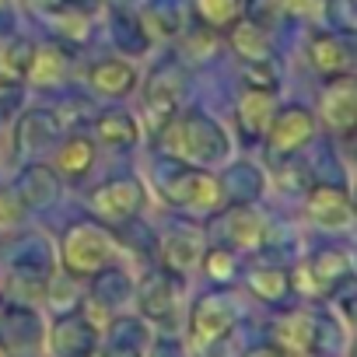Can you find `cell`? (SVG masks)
Here are the masks:
<instances>
[{"instance_id": "e0dca14e", "label": "cell", "mask_w": 357, "mask_h": 357, "mask_svg": "<svg viewBox=\"0 0 357 357\" xmlns=\"http://www.w3.org/2000/svg\"><path fill=\"white\" fill-rule=\"evenodd\" d=\"M319 119H322L336 137H354L357 91H354V77H350V74L329 81V88L322 91V102H319Z\"/></svg>"}, {"instance_id": "8fae6325", "label": "cell", "mask_w": 357, "mask_h": 357, "mask_svg": "<svg viewBox=\"0 0 357 357\" xmlns=\"http://www.w3.org/2000/svg\"><path fill=\"white\" fill-rule=\"evenodd\" d=\"M63 137V116L56 109H29L15 123V147L22 158H36L50 151Z\"/></svg>"}, {"instance_id": "74e56055", "label": "cell", "mask_w": 357, "mask_h": 357, "mask_svg": "<svg viewBox=\"0 0 357 357\" xmlns=\"http://www.w3.org/2000/svg\"><path fill=\"white\" fill-rule=\"evenodd\" d=\"M280 15L284 11H280L277 0H242V18H249L259 29H273Z\"/></svg>"}, {"instance_id": "d6a6232c", "label": "cell", "mask_w": 357, "mask_h": 357, "mask_svg": "<svg viewBox=\"0 0 357 357\" xmlns=\"http://www.w3.org/2000/svg\"><path fill=\"white\" fill-rule=\"evenodd\" d=\"M193 15L214 32H228L242 18V0H193Z\"/></svg>"}, {"instance_id": "d590c367", "label": "cell", "mask_w": 357, "mask_h": 357, "mask_svg": "<svg viewBox=\"0 0 357 357\" xmlns=\"http://www.w3.org/2000/svg\"><path fill=\"white\" fill-rule=\"evenodd\" d=\"M204 270L214 284H231L238 277V252L228 249V245H214V249H204Z\"/></svg>"}, {"instance_id": "4316f807", "label": "cell", "mask_w": 357, "mask_h": 357, "mask_svg": "<svg viewBox=\"0 0 357 357\" xmlns=\"http://www.w3.org/2000/svg\"><path fill=\"white\" fill-rule=\"evenodd\" d=\"M95 137H98L105 147L126 151V147H137V140H140V123H137L126 109H105V112L95 119Z\"/></svg>"}, {"instance_id": "83f0119b", "label": "cell", "mask_w": 357, "mask_h": 357, "mask_svg": "<svg viewBox=\"0 0 357 357\" xmlns=\"http://www.w3.org/2000/svg\"><path fill=\"white\" fill-rule=\"evenodd\" d=\"M46 22H50V29L63 39V43H88L91 39V15L77 4V0H63L60 8H53V11H46L43 15Z\"/></svg>"}, {"instance_id": "4dcf8cb0", "label": "cell", "mask_w": 357, "mask_h": 357, "mask_svg": "<svg viewBox=\"0 0 357 357\" xmlns=\"http://www.w3.org/2000/svg\"><path fill=\"white\" fill-rule=\"evenodd\" d=\"M221 193L231 200V204H252L259 193H263V175L249 165V161H242V165H231L221 178Z\"/></svg>"}, {"instance_id": "d6986e66", "label": "cell", "mask_w": 357, "mask_h": 357, "mask_svg": "<svg viewBox=\"0 0 357 357\" xmlns=\"http://www.w3.org/2000/svg\"><path fill=\"white\" fill-rule=\"evenodd\" d=\"M161 259H165V270L172 273H190L200 256H204V231L193 228V225H172L165 235H161Z\"/></svg>"}, {"instance_id": "f6af8a7d", "label": "cell", "mask_w": 357, "mask_h": 357, "mask_svg": "<svg viewBox=\"0 0 357 357\" xmlns=\"http://www.w3.org/2000/svg\"><path fill=\"white\" fill-rule=\"evenodd\" d=\"M84 357H102V354H98V350H88V354H84Z\"/></svg>"}, {"instance_id": "ab89813d", "label": "cell", "mask_w": 357, "mask_h": 357, "mask_svg": "<svg viewBox=\"0 0 357 357\" xmlns=\"http://www.w3.org/2000/svg\"><path fill=\"white\" fill-rule=\"evenodd\" d=\"M277 4L291 18H319L326 11V0H277Z\"/></svg>"}, {"instance_id": "8d00e7d4", "label": "cell", "mask_w": 357, "mask_h": 357, "mask_svg": "<svg viewBox=\"0 0 357 357\" xmlns=\"http://www.w3.org/2000/svg\"><path fill=\"white\" fill-rule=\"evenodd\" d=\"M242 77H245V88H252V91H277L280 88V74H277L273 60H249Z\"/></svg>"}, {"instance_id": "836d02e7", "label": "cell", "mask_w": 357, "mask_h": 357, "mask_svg": "<svg viewBox=\"0 0 357 357\" xmlns=\"http://www.w3.org/2000/svg\"><path fill=\"white\" fill-rule=\"evenodd\" d=\"M245 280H249L252 294L263 298V301H284L287 291H291V277L280 266H252L245 273Z\"/></svg>"}, {"instance_id": "4fadbf2b", "label": "cell", "mask_w": 357, "mask_h": 357, "mask_svg": "<svg viewBox=\"0 0 357 357\" xmlns=\"http://www.w3.org/2000/svg\"><path fill=\"white\" fill-rule=\"evenodd\" d=\"M298 287L308 294H336L340 284H347L350 277V256L340 249H319L315 256H308L298 270Z\"/></svg>"}, {"instance_id": "ba28073f", "label": "cell", "mask_w": 357, "mask_h": 357, "mask_svg": "<svg viewBox=\"0 0 357 357\" xmlns=\"http://www.w3.org/2000/svg\"><path fill=\"white\" fill-rule=\"evenodd\" d=\"M144 186L137 178H109L91 193V211L105 225H126L144 211Z\"/></svg>"}, {"instance_id": "6da1fadb", "label": "cell", "mask_w": 357, "mask_h": 357, "mask_svg": "<svg viewBox=\"0 0 357 357\" xmlns=\"http://www.w3.org/2000/svg\"><path fill=\"white\" fill-rule=\"evenodd\" d=\"M158 151L172 161L214 168L231 154V140L218 119H211L204 109H178L168 116L158 130Z\"/></svg>"}, {"instance_id": "484cf974", "label": "cell", "mask_w": 357, "mask_h": 357, "mask_svg": "<svg viewBox=\"0 0 357 357\" xmlns=\"http://www.w3.org/2000/svg\"><path fill=\"white\" fill-rule=\"evenodd\" d=\"M144 343H147V329L140 319H133V315L109 319V336H105L102 357H144Z\"/></svg>"}, {"instance_id": "9a60e30c", "label": "cell", "mask_w": 357, "mask_h": 357, "mask_svg": "<svg viewBox=\"0 0 357 357\" xmlns=\"http://www.w3.org/2000/svg\"><path fill=\"white\" fill-rule=\"evenodd\" d=\"M308 200H305V211L308 218L326 228V231H347L350 221H354V200L343 186H329V183H319V186H308L305 190Z\"/></svg>"}, {"instance_id": "52a82bcc", "label": "cell", "mask_w": 357, "mask_h": 357, "mask_svg": "<svg viewBox=\"0 0 357 357\" xmlns=\"http://www.w3.org/2000/svg\"><path fill=\"white\" fill-rule=\"evenodd\" d=\"M137 308L144 319L151 322H172L178 315V305H183V284H178V273L172 270H151L137 287H133Z\"/></svg>"}, {"instance_id": "5bb4252c", "label": "cell", "mask_w": 357, "mask_h": 357, "mask_svg": "<svg viewBox=\"0 0 357 357\" xmlns=\"http://www.w3.org/2000/svg\"><path fill=\"white\" fill-rule=\"evenodd\" d=\"M46 347L56 357H84L98 347V326H91L84 312H63L46 329Z\"/></svg>"}, {"instance_id": "bcb514c9", "label": "cell", "mask_w": 357, "mask_h": 357, "mask_svg": "<svg viewBox=\"0 0 357 357\" xmlns=\"http://www.w3.org/2000/svg\"><path fill=\"white\" fill-rule=\"evenodd\" d=\"M8 4H11V0H0V11H4V8H8Z\"/></svg>"}, {"instance_id": "ffe728a7", "label": "cell", "mask_w": 357, "mask_h": 357, "mask_svg": "<svg viewBox=\"0 0 357 357\" xmlns=\"http://www.w3.org/2000/svg\"><path fill=\"white\" fill-rule=\"evenodd\" d=\"M11 270L18 280H36L46 284L53 273V249L43 235H25L18 238V245L11 249Z\"/></svg>"}, {"instance_id": "5b68a950", "label": "cell", "mask_w": 357, "mask_h": 357, "mask_svg": "<svg viewBox=\"0 0 357 357\" xmlns=\"http://www.w3.org/2000/svg\"><path fill=\"white\" fill-rule=\"evenodd\" d=\"M315 130H319V123H315V116H312L305 105H287V109L273 112L270 130H266V137H263L270 161H287V158H294L298 151H305V147L312 144Z\"/></svg>"}, {"instance_id": "2e32d148", "label": "cell", "mask_w": 357, "mask_h": 357, "mask_svg": "<svg viewBox=\"0 0 357 357\" xmlns=\"http://www.w3.org/2000/svg\"><path fill=\"white\" fill-rule=\"evenodd\" d=\"M308 63L319 77L326 81H336V77H347L354 70V50H350V39L347 36H336V32H315L308 39Z\"/></svg>"}, {"instance_id": "ac0fdd59", "label": "cell", "mask_w": 357, "mask_h": 357, "mask_svg": "<svg viewBox=\"0 0 357 357\" xmlns=\"http://www.w3.org/2000/svg\"><path fill=\"white\" fill-rule=\"evenodd\" d=\"M11 193H15V200H18L22 207H29V211H46V207H53V204L60 200V175H56L50 165L32 161V165H25V168L18 172Z\"/></svg>"}, {"instance_id": "8992f818", "label": "cell", "mask_w": 357, "mask_h": 357, "mask_svg": "<svg viewBox=\"0 0 357 357\" xmlns=\"http://www.w3.org/2000/svg\"><path fill=\"white\" fill-rule=\"evenodd\" d=\"M238 322V305L228 294H204L193 305L190 315V343L197 350H211L214 343H225Z\"/></svg>"}, {"instance_id": "ee69618b", "label": "cell", "mask_w": 357, "mask_h": 357, "mask_svg": "<svg viewBox=\"0 0 357 357\" xmlns=\"http://www.w3.org/2000/svg\"><path fill=\"white\" fill-rule=\"evenodd\" d=\"M252 357H280V354H277V350H256Z\"/></svg>"}, {"instance_id": "30bf717a", "label": "cell", "mask_w": 357, "mask_h": 357, "mask_svg": "<svg viewBox=\"0 0 357 357\" xmlns=\"http://www.w3.org/2000/svg\"><path fill=\"white\" fill-rule=\"evenodd\" d=\"M46 343L39 312L25 301H0V350H36Z\"/></svg>"}, {"instance_id": "7c38bea8", "label": "cell", "mask_w": 357, "mask_h": 357, "mask_svg": "<svg viewBox=\"0 0 357 357\" xmlns=\"http://www.w3.org/2000/svg\"><path fill=\"white\" fill-rule=\"evenodd\" d=\"M221 245L228 249H242V252H256L266 242V218L252 207V204H231L221 218Z\"/></svg>"}, {"instance_id": "60d3db41", "label": "cell", "mask_w": 357, "mask_h": 357, "mask_svg": "<svg viewBox=\"0 0 357 357\" xmlns=\"http://www.w3.org/2000/svg\"><path fill=\"white\" fill-rule=\"evenodd\" d=\"M277 168H280V172H277V178H280V186H284L287 193H305V190H308V172H305V168H298V165H294V175L287 172V165H284V161H277Z\"/></svg>"}, {"instance_id": "f546056e", "label": "cell", "mask_w": 357, "mask_h": 357, "mask_svg": "<svg viewBox=\"0 0 357 357\" xmlns=\"http://www.w3.org/2000/svg\"><path fill=\"white\" fill-rule=\"evenodd\" d=\"M91 280H95V287H91V305L116 308V305H126V301L133 298V280H130V273L116 270V263L105 266L102 273H95Z\"/></svg>"}, {"instance_id": "44dd1931", "label": "cell", "mask_w": 357, "mask_h": 357, "mask_svg": "<svg viewBox=\"0 0 357 357\" xmlns=\"http://www.w3.org/2000/svg\"><path fill=\"white\" fill-rule=\"evenodd\" d=\"M137 67L130 60H119V56H105V60H95L91 70H88V84L105 95V98H126L133 88H137Z\"/></svg>"}, {"instance_id": "b9f144b4", "label": "cell", "mask_w": 357, "mask_h": 357, "mask_svg": "<svg viewBox=\"0 0 357 357\" xmlns=\"http://www.w3.org/2000/svg\"><path fill=\"white\" fill-rule=\"evenodd\" d=\"M22 204L15 200V193L11 190H0V228H8V225H18V218H22Z\"/></svg>"}, {"instance_id": "7402d4cb", "label": "cell", "mask_w": 357, "mask_h": 357, "mask_svg": "<svg viewBox=\"0 0 357 357\" xmlns=\"http://www.w3.org/2000/svg\"><path fill=\"white\" fill-rule=\"evenodd\" d=\"M147 39H175L186 29V8L178 0H147L137 11Z\"/></svg>"}, {"instance_id": "277c9868", "label": "cell", "mask_w": 357, "mask_h": 357, "mask_svg": "<svg viewBox=\"0 0 357 357\" xmlns=\"http://www.w3.org/2000/svg\"><path fill=\"white\" fill-rule=\"evenodd\" d=\"M186 95H190V74L178 60L158 63L151 77L144 81V109L158 126L186 105Z\"/></svg>"}, {"instance_id": "603a6c76", "label": "cell", "mask_w": 357, "mask_h": 357, "mask_svg": "<svg viewBox=\"0 0 357 357\" xmlns=\"http://www.w3.org/2000/svg\"><path fill=\"white\" fill-rule=\"evenodd\" d=\"M277 112V91H245V98L238 102V130L249 144L263 140L270 130V119Z\"/></svg>"}, {"instance_id": "1f68e13d", "label": "cell", "mask_w": 357, "mask_h": 357, "mask_svg": "<svg viewBox=\"0 0 357 357\" xmlns=\"http://www.w3.org/2000/svg\"><path fill=\"white\" fill-rule=\"evenodd\" d=\"M228 39L235 46V53H242L245 60H273L270 56V29H259L252 25L249 18H238L231 29H228Z\"/></svg>"}, {"instance_id": "7bdbcfd3", "label": "cell", "mask_w": 357, "mask_h": 357, "mask_svg": "<svg viewBox=\"0 0 357 357\" xmlns=\"http://www.w3.org/2000/svg\"><path fill=\"white\" fill-rule=\"evenodd\" d=\"M25 4L36 11V15H46V11H53V8H60L63 0H25Z\"/></svg>"}, {"instance_id": "3957f363", "label": "cell", "mask_w": 357, "mask_h": 357, "mask_svg": "<svg viewBox=\"0 0 357 357\" xmlns=\"http://www.w3.org/2000/svg\"><path fill=\"white\" fill-rule=\"evenodd\" d=\"M119 256V242L109 228L95 221H74L60 238V263L74 280H91Z\"/></svg>"}, {"instance_id": "d4e9b609", "label": "cell", "mask_w": 357, "mask_h": 357, "mask_svg": "<svg viewBox=\"0 0 357 357\" xmlns=\"http://www.w3.org/2000/svg\"><path fill=\"white\" fill-rule=\"evenodd\" d=\"M67 70H70V56L63 46H39V50H32L25 81L32 88H56L67 81Z\"/></svg>"}, {"instance_id": "e575fe53", "label": "cell", "mask_w": 357, "mask_h": 357, "mask_svg": "<svg viewBox=\"0 0 357 357\" xmlns=\"http://www.w3.org/2000/svg\"><path fill=\"white\" fill-rule=\"evenodd\" d=\"M32 43L25 39H8V43H0V81H25V70H29V60H32Z\"/></svg>"}, {"instance_id": "f1b7e54d", "label": "cell", "mask_w": 357, "mask_h": 357, "mask_svg": "<svg viewBox=\"0 0 357 357\" xmlns=\"http://www.w3.org/2000/svg\"><path fill=\"white\" fill-rule=\"evenodd\" d=\"M109 32H112V43H116L119 53L140 56V53H147V46H151V39H147V32H144L137 11H123V8H116V11L109 15Z\"/></svg>"}, {"instance_id": "7a4b0ae2", "label": "cell", "mask_w": 357, "mask_h": 357, "mask_svg": "<svg viewBox=\"0 0 357 357\" xmlns=\"http://www.w3.org/2000/svg\"><path fill=\"white\" fill-rule=\"evenodd\" d=\"M158 193L168 207L190 211V214H211L225 200L221 183L207 168L183 165V161H172V158H165L158 165Z\"/></svg>"}, {"instance_id": "9c48e42d", "label": "cell", "mask_w": 357, "mask_h": 357, "mask_svg": "<svg viewBox=\"0 0 357 357\" xmlns=\"http://www.w3.org/2000/svg\"><path fill=\"white\" fill-rule=\"evenodd\" d=\"M322 347V319L308 312H287L273 322V350L280 357H315Z\"/></svg>"}, {"instance_id": "cb8c5ba5", "label": "cell", "mask_w": 357, "mask_h": 357, "mask_svg": "<svg viewBox=\"0 0 357 357\" xmlns=\"http://www.w3.org/2000/svg\"><path fill=\"white\" fill-rule=\"evenodd\" d=\"M91 165H95V144H91V137H84V133H70V137L56 147L50 168H53L56 175L70 178V183H81V178L91 172Z\"/></svg>"}, {"instance_id": "f35d334b", "label": "cell", "mask_w": 357, "mask_h": 357, "mask_svg": "<svg viewBox=\"0 0 357 357\" xmlns=\"http://www.w3.org/2000/svg\"><path fill=\"white\" fill-rule=\"evenodd\" d=\"M214 50H218V32L197 22L193 32H190V39H186V53H190L193 60H211Z\"/></svg>"}]
</instances>
